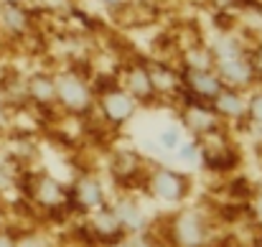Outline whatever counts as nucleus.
<instances>
[{
	"instance_id": "1",
	"label": "nucleus",
	"mask_w": 262,
	"mask_h": 247,
	"mask_svg": "<svg viewBox=\"0 0 262 247\" xmlns=\"http://www.w3.org/2000/svg\"><path fill=\"white\" fill-rule=\"evenodd\" d=\"M171 237L176 247H206L209 242V224L201 212L183 209L171 222Z\"/></svg>"
},
{
	"instance_id": "2",
	"label": "nucleus",
	"mask_w": 262,
	"mask_h": 247,
	"mask_svg": "<svg viewBox=\"0 0 262 247\" xmlns=\"http://www.w3.org/2000/svg\"><path fill=\"white\" fill-rule=\"evenodd\" d=\"M148 191L166 204H178L188 194V178L173 168H156L148 178Z\"/></svg>"
},
{
	"instance_id": "3",
	"label": "nucleus",
	"mask_w": 262,
	"mask_h": 247,
	"mask_svg": "<svg viewBox=\"0 0 262 247\" xmlns=\"http://www.w3.org/2000/svg\"><path fill=\"white\" fill-rule=\"evenodd\" d=\"M54 84H56V99L64 102L69 110L79 112V110H84L89 105L87 84L82 82L77 74H61V77L54 79Z\"/></svg>"
},
{
	"instance_id": "4",
	"label": "nucleus",
	"mask_w": 262,
	"mask_h": 247,
	"mask_svg": "<svg viewBox=\"0 0 262 247\" xmlns=\"http://www.w3.org/2000/svg\"><path fill=\"white\" fill-rule=\"evenodd\" d=\"M89 214H92V217L87 219V227H89V232L94 235V240H102V242H120V240L125 237V232H122L117 217L112 214L110 204L102 207V209H94V212H89Z\"/></svg>"
},
{
	"instance_id": "5",
	"label": "nucleus",
	"mask_w": 262,
	"mask_h": 247,
	"mask_svg": "<svg viewBox=\"0 0 262 247\" xmlns=\"http://www.w3.org/2000/svg\"><path fill=\"white\" fill-rule=\"evenodd\" d=\"M110 209L117 217V222H120V227H122L125 235H140V232H145L148 217H145V212L133 199H117V201L110 204Z\"/></svg>"
},
{
	"instance_id": "6",
	"label": "nucleus",
	"mask_w": 262,
	"mask_h": 247,
	"mask_svg": "<svg viewBox=\"0 0 262 247\" xmlns=\"http://www.w3.org/2000/svg\"><path fill=\"white\" fill-rule=\"evenodd\" d=\"M72 199H74L77 207L84 209V212H94V209L107 207L104 189H102V183H99L94 176H82V178H77V183H74V189H72Z\"/></svg>"
},
{
	"instance_id": "7",
	"label": "nucleus",
	"mask_w": 262,
	"mask_h": 247,
	"mask_svg": "<svg viewBox=\"0 0 262 247\" xmlns=\"http://www.w3.org/2000/svg\"><path fill=\"white\" fill-rule=\"evenodd\" d=\"M135 107H138V102H135L125 89H115V92H107V94L102 97V112H104V117H107L110 122H115V125L127 122V120L135 115Z\"/></svg>"
},
{
	"instance_id": "8",
	"label": "nucleus",
	"mask_w": 262,
	"mask_h": 247,
	"mask_svg": "<svg viewBox=\"0 0 262 247\" xmlns=\"http://www.w3.org/2000/svg\"><path fill=\"white\" fill-rule=\"evenodd\" d=\"M216 64V77L219 82L229 84V87H245V84L252 82V64L245 59V56H232V59H222V61H214Z\"/></svg>"
},
{
	"instance_id": "9",
	"label": "nucleus",
	"mask_w": 262,
	"mask_h": 247,
	"mask_svg": "<svg viewBox=\"0 0 262 247\" xmlns=\"http://www.w3.org/2000/svg\"><path fill=\"white\" fill-rule=\"evenodd\" d=\"M33 196H36V201L43 204L46 209H56V207H61V204L67 201L64 186H61L56 178H51V176H38V181H36V186H33Z\"/></svg>"
},
{
	"instance_id": "10",
	"label": "nucleus",
	"mask_w": 262,
	"mask_h": 247,
	"mask_svg": "<svg viewBox=\"0 0 262 247\" xmlns=\"http://www.w3.org/2000/svg\"><path fill=\"white\" fill-rule=\"evenodd\" d=\"M186 82L191 87V92H196V97H201V99H214L222 92V82H219V77L211 69L209 72L188 69L186 72Z\"/></svg>"
},
{
	"instance_id": "11",
	"label": "nucleus",
	"mask_w": 262,
	"mask_h": 247,
	"mask_svg": "<svg viewBox=\"0 0 262 247\" xmlns=\"http://www.w3.org/2000/svg\"><path fill=\"white\" fill-rule=\"evenodd\" d=\"M211 102H214V112L222 115V117H227V120H234V117H239L247 110L245 99L237 92H229V89H222Z\"/></svg>"
},
{
	"instance_id": "12",
	"label": "nucleus",
	"mask_w": 262,
	"mask_h": 247,
	"mask_svg": "<svg viewBox=\"0 0 262 247\" xmlns=\"http://www.w3.org/2000/svg\"><path fill=\"white\" fill-rule=\"evenodd\" d=\"M125 92H127L135 102H138V99H150V97L156 94V89H153L148 69H143V67L130 69V74H127V89H125Z\"/></svg>"
},
{
	"instance_id": "13",
	"label": "nucleus",
	"mask_w": 262,
	"mask_h": 247,
	"mask_svg": "<svg viewBox=\"0 0 262 247\" xmlns=\"http://www.w3.org/2000/svg\"><path fill=\"white\" fill-rule=\"evenodd\" d=\"M186 122L191 125V130L193 133H209L214 125H216V112H211V110H204L201 105H196V107H191L188 112H186Z\"/></svg>"
},
{
	"instance_id": "14",
	"label": "nucleus",
	"mask_w": 262,
	"mask_h": 247,
	"mask_svg": "<svg viewBox=\"0 0 262 247\" xmlns=\"http://www.w3.org/2000/svg\"><path fill=\"white\" fill-rule=\"evenodd\" d=\"M28 92H31V97L38 99V102H54V99H56V84H54L51 77H46V74L33 77L31 84H28Z\"/></svg>"
},
{
	"instance_id": "15",
	"label": "nucleus",
	"mask_w": 262,
	"mask_h": 247,
	"mask_svg": "<svg viewBox=\"0 0 262 247\" xmlns=\"http://www.w3.org/2000/svg\"><path fill=\"white\" fill-rule=\"evenodd\" d=\"M0 15H3V23H5L10 31H20V28L26 26V20H28V18H26V13H23L18 5H13V3H8V5L3 8V13H0Z\"/></svg>"
},
{
	"instance_id": "16",
	"label": "nucleus",
	"mask_w": 262,
	"mask_h": 247,
	"mask_svg": "<svg viewBox=\"0 0 262 247\" xmlns=\"http://www.w3.org/2000/svg\"><path fill=\"white\" fill-rule=\"evenodd\" d=\"M158 143H161V148H166V151H178L181 146H183V138H181V130L176 128V125H168L163 133H161V138H158Z\"/></svg>"
},
{
	"instance_id": "17",
	"label": "nucleus",
	"mask_w": 262,
	"mask_h": 247,
	"mask_svg": "<svg viewBox=\"0 0 262 247\" xmlns=\"http://www.w3.org/2000/svg\"><path fill=\"white\" fill-rule=\"evenodd\" d=\"M247 112H250L252 122L262 125V92H260V94H255V97L247 102Z\"/></svg>"
},
{
	"instance_id": "18",
	"label": "nucleus",
	"mask_w": 262,
	"mask_h": 247,
	"mask_svg": "<svg viewBox=\"0 0 262 247\" xmlns=\"http://www.w3.org/2000/svg\"><path fill=\"white\" fill-rule=\"evenodd\" d=\"M18 247H51V242L43 235H23L18 237Z\"/></svg>"
},
{
	"instance_id": "19",
	"label": "nucleus",
	"mask_w": 262,
	"mask_h": 247,
	"mask_svg": "<svg viewBox=\"0 0 262 247\" xmlns=\"http://www.w3.org/2000/svg\"><path fill=\"white\" fill-rule=\"evenodd\" d=\"M0 247H18V237L8 230H0Z\"/></svg>"
},
{
	"instance_id": "20",
	"label": "nucleus",
	"mask_w": 262,
	"mask_h": 247,
	"mask_svg": "<svg viewBox=\"0 0 262 247\" xmlns=\"http://www.w3.org/2000/svg\"><path fill=\"white\" fill-rule=\"evenodd\" d=\"M99 3H102L104 8H120V5H122L125 0H99Z\"/></svg>"
},
{
	"instance_id": "21",
	"label": "nucleus",
	"mask_w": 262,
	"mask_h": 247,
	"mask_svg": "<svg viewBox=\"0 0 262 247\" xmlns=\"http://www.w3.org/2000/svg\"><path fill=\"white\" fill-rule=\"evenodd\" d=\"M257 214H260V219H262V194H260V199H257Z\"/></svg>"
},
{
	"instance_id": "22",
	"label": "nucleus",
	"mask_w": 262,
	"mask_h": 247,
	"mask_svg": "<svg viewBox=\"0 0 262 247\" xmlns=\"http://www.w3.org/2000/svg\"><path fill=\"white\" fill-rule=\"evenodd\" d=\"M257 64H260V67H262V46H260V49H257Z\"/></svg>"
}]
</instances>
